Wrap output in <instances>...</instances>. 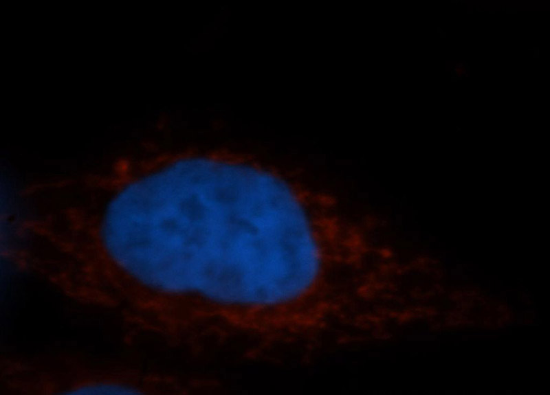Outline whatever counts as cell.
I'll return each instance as SVG.
<instances>
[{
	"instance_id": "obj_2",
	"label": "cell",
	"mask_w": 550,
	"mask_h": 395,
	"mask_svg": "<svg viewBox=\"0 0 550 395\" xmlns=\"http://www.w3.org/2000/svg\"><path fill=\"white\" fill-rule=\"evenodd\" d=\"M170 385L169 376L72 355L6 356L0 361L1 394H160Z\"/></svg>"
},
{
	"instance_id": "obj_1",
	"label": "cell",
	"mask_w": 550,
	"mask_h": 395,
	"mask_svg": "<svg viewBox=\"0 0 550 395\" xmlns=\"http://www.w3.org/2000/svg\"><path fill=\"white\" fill-rule=\"evenodd\" d=\"M145 222L165 276L224 286L252 261L272 216L259 162L222 150L170 157L148 190Z\"/></svg>"
},
{
	"instance_id": "obj_3",
	"label": "cell",
	"mask_w": 550,
	"mask_h": 395,
	"mask_svg": "<svg viewBox=\"0 0 550 395\" xmlns=\"http://www.w3.org/2000/svg\"><path fill=\"white\" fill-rule=\"evenodd\" d=\"M465 72V70L463 68H461V67H460V68H457V69H456V74H457L459 76H460V75H461V74H464Z\"/></svg>"
},
{
	"instance_id": "obj_4",
	"label": "cell",
	"mask_w": 550,
	"mask_h": 395,
	"mask_svg": "<svg viewBox=\"0 0 550 395\" xmlns=\"http://www.w3.org/2000/svg\"><path fill=\"white\" fill-rule=\"evenodd\" d=\"M89 214H90V204H89Z\"/></svg>"
}]
</instances>
